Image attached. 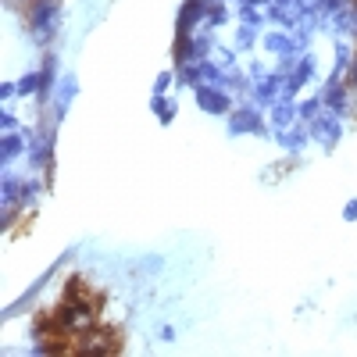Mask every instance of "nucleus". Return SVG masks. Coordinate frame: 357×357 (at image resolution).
I'll list each match as a JSON object with an SVG mask.
<instances>
[{
	"mask_svg": "<svg viewBox=\"0 0 357 357\" xmlns=\"http://www.w3.org/2000/svg\"><path fill=\"white\" fill-rule=\"evenodd\" d=\"M118 350V332L115 329H86L75 336L72 354H115Z\"/></svg>",
	"mask_w": 357,
	"mask_h": 357,
	"instance_id": "obj_1",
	"label": "nucleus"
},
{
	"mask_svg": "<svg viewBox=\"0 0 357 357\" xmlns=\"http://www.w3.org/2000/svg\"><path fill=\"white\" fill-rule=\"evenodd\" d=\"M197 100L204 104L207 111H225V108H229V97L218 93V90H211V86H200V90H197Z\"/></svg>",
	"mask_w": 357,
	"mask_h": 357,
	"instance_id": "obj_2",
	"label": "nucleus"
}]
</instances>
